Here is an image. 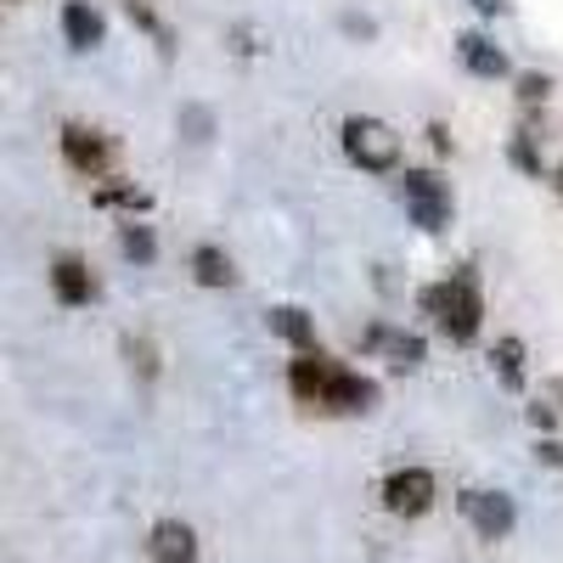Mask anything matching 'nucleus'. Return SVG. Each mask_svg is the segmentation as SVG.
Segmentation results:
<instances>
[{
    "label": "nucleus",
    "mask_w": 563,
    "mask_h": 563,
    "mask_svg": "<svg viewBox=\"0 0 563 563\" xmlns=\"http://www.w3.org/2000/svg\"><path fill=\"white\" fill-rule=\"evenodd\" d=\"M422 310H429V316L445 327V339H456V344L474 339V333H479V316H485L479 288H474V276H467V271H456L451 282H440V288L422 294Z\"/></svg>",
    "instance_id": "nucleus-1"
},
{
    "label": "nucleus",
    "mask_w": 563,
    "mask_h": 563,
    "mask_svg": "<svg viewBox=\"0 0 563 563\" xmlns=\"http://www.w3.org/2000/svg\"><path fill=\"white\" fill-rule=\"evenodd\" d=\"M344 153H350L361 169L384 175V169L400 164V135H395L389 124H378V119H350V124H344Z\"/></svg>",
    "instance_id": "nucleus-2"
},
{
    "label": "nucleus",
    "mask_w": 563,
    "mask_h": 563,
    "mask_svg": "<svg viewBox=\"0 0 563 563\" xmlns=\"http://www.w3.org/2000/svg\"><path fill=\"white\" fill-rule=\"evenodd\" d=\"M400 198H406V209H411V220H417L422 231H440V225L451 220V192H445V180L429 175V169H411V175L400 180Z\"/></svg>",
    "instance_id": "nucleus-3"
},
{
    "label": "nucleus",
    "mask_w": 563,
    "mask_h": 563,
    "mask_svg": "<svg viewBox=\"0 0 563 563\" xmlns=\"http://www.w3.org/2000/svg\"><path fill=\"white\" fill-rule=\"evenodd\" d=\"M462 512H467V525H474L485 541H501V536H512V525H519L512 496H501V490H467Z\"/></svg>",
    "instance_id": "nucleus-4"
},
{
    "label": "nucleus",
    "mask_w": 563,
    "mask_h": 563,
    "mask_svg": "<svg viewBox=\"0 0 563 563\" xmlns=\"http://www.w3.org/2000/svg\"><path fill=\"white\" fill-rule=\"evenodd\" d=\"M384 501H389V512L417 519V512L434 507V474H422V467H400V474H389V485H384Z\"/></svg>",
    "instance_id": "nucleus-5"
},
{
    "label": "nucleus",
    "mask_w": 563,
    "mask_h": 563,
    "mask_svg": "<svg viewBox=\"0 0 563 563\" xmlns=\"http://www.w3.org/2000/svg\"><path fill=\"white\" fill-rule=\"evenodd\" d=\"M372 400H378V389H372L366 378H355V372H344V366L327 372L321 411H372Z\"/></svg>",
    "instance_id": "nucleus-6"
},
{
    "label": "nucleus",
    "mask_w": 563,
    "mask_h": 563,
    "mask_svg": "<svg viewBox=\"0 0 563 563\" xmlns=\"http://www.w3.org/2000/svg\"><path fill=\"white\" fill-rule=\"evenodd\" d=\"M147 552H153V563H198V536L186 530L180 519H164V525L153 530Z\"/></svg>",
    "instance_id": "nucleus-7"
},
{
    "label": "nucleus",
    "mask_w": 563,
    "mask_h": 563,
    "mask_svg": "<svg viewBox=\"0 0 563 563\" xmlns=\"http://www.w3.org/2000/svg\"><path fill=\"white\" fill-rule=\"evenodd\" d=\"M366 344L378 350L395 372H411V366H422V339L417 333H395V327H372L366 333Z\"/></svg>",
    "instance_id": "nucleus-8"
},
{
    "label": "nucleus",
    "mask_w": 563,
    "mask_h": 563,
    "mask_svg": "<svg viewBox=\"0 0 563 563\" xmlns=\"http://www.w3.org/2000/svg\"><path fill=\"white\" fill-rule=\"evenodd\" d=\"M63 153H68L74 169L97 175V169L108 164V141H102L97 130H85V124H68V130H63Z\"/></svg>",
    "instance_id": "nucleus-9"
},
{
    "label": "nucleus",
    "mask_w": 563,
    "mask_h": 563,
    "mask_svg": "<svg viewBox=\"0 0 563 563\" xmlns=\"http://www.w3.org/2000/svg\"><path fill=\"white\" fill-rule=\"evenodd\" d=\"M456 57L467 63V74H479V79H501V74H507L501 45L485 40V34H462V40H456Z\"/></svg>",
    "instance_id": "nucleus-10"
},
{
    "label": "nucleus",
    "mask_w": 563,
    "mask_h": 563,
    "mask_svg": "<svg viewBox=\"0 0 563 563\" xmlns=\"http://www.w3.org/2000/svg\"><path fill=\"white\" fill-rule=\"evenodd\" d=\"M63 34L74 52H90V45H102V12L85 7V0H74V7L63 12Z\"/></svg>",
    "instance_id": "nucleus-11"
},
{
    "label": "nucleus",
    "mask_w": 563,
    "mask_h": 563,
    "mask_svg": "<svg viewBox=\"0 0 563 563\" xmlns=\"http://www.w3.org/2000/svg\"><path fill=\"white\" fill-rule=\"evenodd\" d=\"M327 372H333V361H321V355H305V361H294V395H299L305 406H321Z\"/></svg>",
    "instance_id": "nucleus-12"
},
{
    "label": "nucleus",
    "mask_w": 563,
    "mask_h": 563,
    "mask_svg": "<svg viewBox=\"0 0 563 563\" xmlns=\"http://www.w3.org/2000/svg\"><path fill=\"white\" fill-rule=\"evenodd\" d=\"M52 288H57L63 305H85V299H90V271H85L79 260H57V265H52Z\"/></svg>",
    "instance_id": "nucleus-13"
},
{
    "label": "nucleus",
    "mask_w": 563,
    "mask_h": 563,
    "mask_svg": "<svg viewBox=\"0 0 563 563\" xmlns=\"http://www.w3.org/2000/svg\"><path fill=\"white\" fill-rule=\"evenodd\" d=\"M271 333H282V339L299 344V350H316V321H310L305 310H294V305L271 310Z\"/></svg>",
    "instance_id": "nucleus-14"
},
{
    "label": "nucleus",
    "mask_w": 563,
    "mask_h": 563,
    "mask_svg": "<svg viewBox=\"0 0 563 563\" xmlns=\"http://www.w3.org/2000/svg\"><path fill=\"white\" fill-rule=\"evenodd\" d=\"M192 271H198L203 288H231V276H238L220 249H198V254H192Z\"/></svg>",
    "instance_id": "nucleus-15"
},
{
    "label": "nucleus",
    "mask_w": 563,
    "mask_h": 563,
    "mask_svg": "<svg viewBox=\"0 0 563 563\" xmlns=\"http://www.w3.org/2000/svg\"><path fill=\"white\" fill-rule=\"evenodd\" d=\"M119 249H124V260H135V265H147V260L158 254L153 231H147V225H135V220H130V225L119 231Z\"/></svg>",
    "instance_id": "nucleus-16"
},
{
    "label": "nucleus",
    "mask_w": 563,
    "mask_h": 563,
    "mask_svg": "<svg viewBox=\"0 0 563 563\" xmlns=\"http://www.w3.org/2000/svg\"><path fill=\"white\" fill-rule=\"evenodd\" d=\"M496 361H501V384L519 389V384H525V344H519V339H501V344H496Z\"/></svg>",
    "instance_id": "nucleus-17"
},
{
    "label": "nucleus",
    "mask_w": 563,
    "mask_h": 563,
    "mask_svg": "<svg viewBox=\"0 0 563 563\" xmlns=\"http://www.w3.org/2000/svg\"><path fill=\"white\" fill-rule=\"evenodd\" d=\"M124 355L141 366V378H153V372H158V361H153V344H135V339H130V344H124Z\"/></svg>",
    "instance_id": "nucleus-18"
},
{
    "label": "nucleus",
    "mask_w": 563,
    "mask_h": 563,
    "mask_svg": "<svg viewBox=\"0 0 563 563\" xmlns=\"http://www.w3.org/2000/svg\"><path fill=\"white\" fill-rule=\"evenodd\" d=\"M541 97H547V79H541V74H525V79H519V102H530V108H536Z\"/></svg>",
    "instance_id": "nucleus-19"
},
{
    "label": "nucleus",
    "mask_w": 563,
    "mask_h": 563,
    "mask_svg": "<svg viewBox=\"0 0 563 563\" xmlns=\"http://www.w3.org/2000/svg\"><path fill=\"white\" fill-rule=\"evenodd\" d=\"M512 164H519V169H541V158H536V147H530V135L512 141Z\"/></svg>",
    "instance_id": "nucleus-20"
},
{
    "label": "nucleus",
    "mask_w": 563,
    "mask_h": 563,
    "mask_svg": "<svg viewBox=\"0 0 563 563\" xmlns=\"http://www.w3.org/2000/svg\"><path fill=\"white\" fill-rule=\"evenodd\" d=\"M130 18H135V23H141V29H153V34H158V40H164V29H158V18H153V12H147V7H141V0H130Z\"/></svg>",
    "instance_id": "nucleus-21"
},
{
    "label": "nucleus",
    "mask_w": 563,
    "mask_h": 563,
    "mask_svg": "<svg viewBox=\"0 0 563 563\" xmlns=\"http://www.w3.org/2000/svg\"><path fill=\"white\" fill-rule=\"evenodd\" d=\"M536 456H541L547 467H563V445H558V440H541V445H536Z\"/></svg>",
    "instance_id": "nucleus-22"
},
{
    "label": "nucleus",
    "mask_w": 563,
    "mask_h": 563,
    "mask_svg": "<svg viewBox=\"0 0 563 563\" xmlns=\"http://www.w3.org/2000/svg\"><path fill=\"white\" fill-rule=\"evenodd\" d=\"M530 422H536V429H552L558 411H552V406H530Z\"/></svg>",
    "instance_id": "nucleus-23"
},
{
    "label": "nucleus",
    "mask_w": 563,
    "mask_h": 563,
    "mask_svg": "<svg viewBox=\"0 0 563 563\" xmlns=\"http://www.w3.org/2000/svg\"><path fill=\"white\" fill-rule=\"evenodd\" d=\"M474 7H479V12H490V18H496V12H501V7H507V0H474Z\"/></svg>",
    "instance_id": "nucleus-24"
}]
</instances>
